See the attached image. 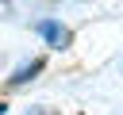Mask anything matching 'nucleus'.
Masks as SVG:
<instances>
[{"mask_svg": "<svg viewBox=\"0 0 123 115\" xmlns=\"http://www.w3.org/2000/svg\"><path fill=\"white\" fill-rule=\"evenodd\" d=\"M35 31H38L42 38H50L54 46H65V42H69V31H65V27H58V23H50V19L35 23Z\"/></svg>", "mask_w": 123, "mask_h": 115, "instance_id": "f257e3e1", "label": "nucleus"}, {"mask_svg": "<svg viewBox=\"0 0 123 115\" xmlns=\"http://www.w3.org/2000/svg\"><path fill=\"white\" fill-rule=\"evenodd\" d=\"M38 69H42V58H35L31 65H23V69H19V73H15V77H12L8 84H12V88H15V84H27V80H31V77H35Z\"/></svg>", "mask_w": 123, "mask_h": 115, "instance_id": "f03ea898", "label": "nucleus"}, {"mask_svg": "<svg viewBox=\"0 0 123 115\" xmlns=\"http://www.w3.org/2000/svg\"><path fill=\"white\" fill-rule=\"evenodd\" d=\"M0 115H4V104H0Z\"/></svg>", "mask_w": 123, "mask_h": 115, "instance_id": "7ed1b4c3", "label": "nucleus"}]
</instances>
